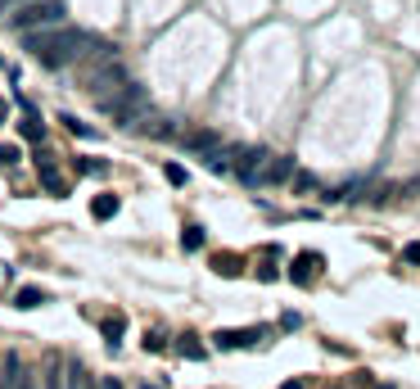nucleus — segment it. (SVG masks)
<instances>
[{"label":"nucleus","mask_w":420,"mask_h":389,"mask_svg":"<svg viewBox=\"0 0 420 389\" xmlns=\"http://www.w3.org/2000/svg\"><path fill=\"white\" fill-rule=\"evenodd\" d=\"M127 331V322L122 317H104V339H109V349H118V335Z\"/></svg>","instance_id":"nucleus-18"},{"label":"nucleus","mask_w":420,"mask_h":389,"mask_svg":"<svg viewBox=\"0 0 420 389\" xmlns=\"http://www.w3.org/2000/svg\"><path fill=\"white\" fill-rule=\"evenodd\" d=\"M276 276H280V272H276V263H271V258L258 263V281H276Z\"/></svg>","instance_id":"nucleus-25"},{"label":"nucleus","mask_w":420,"mask_h":389,"mask_svg":"<svg viewBox=\"0 0 420 389\" xmlns=\"http://www.w3.org/2000/svg\"><path fill=\"white\" fill-rule=\"evenodd\" d=\"M280 389H307L303 380H285V385H280Z\"/></svg>","instance_id":"nucleus-30"},{"label":"nucleus","mask_w":420,"mask_h":389,"mask_svg":"<svg viewBox=\"0 0 420 389\" xmlns=\"http://www.w3.org/2000/svg\"><path fill=\"white\" fill-rule=\"evenodd\" d=\"M36 172H41V186L50 190V194H64L68 190V181H64V172L50 163V159H36Z\"/></svg>","instance_id":"nucleus-11"},{"label":"nucleus","mask_w":420,"mask_h":389,"mask_svg":"<svg viewBox=\"0 0 420 389\" xmlns=\"http://www.w3.org/2000/svg\"><path fill=\"white\" fill-rule=\"evenodd\" d=\"M0 389H32V376L23 371V362L9 354L5 358V376H0Z\"/></svg>","instance_id":"nucleus-10"},{"label":"nucleus","mask_w":420,"mask_h":389,"mask_svg":"<svg viewBox=\"0 0 420 389\" xmlns=\"http://www.w3.org/2000/svg\"><path fill=\"white\" fill-rule=\"evenodd\" d=\"M145 349H150V354H158V349H163V335L150 331V335H145Z\"/></svg>","instance_id":"nucleus-28"},{"label":"nucleus","mask_w":420,"mask_h":389,"mask_svg":"<svg viewBox=\"0 0 420 389\" xmlns=\"http://www.w3.org/2000/svg\"><path fill=\"white\" fill-rule=\"evenodd\" d=\"M258 339H262V326H253V331H217V335H213V344L231 354V349H253Z\"/></svg>","instance_id":"nucleus-6"},{"label":"nucleus","mask_w":420,"mask_h":389,"mask_svg":"<svg viewBox=\"0 0 420 389\" xmlns=\"http://www.w3.org/2000/svg\"><path fill=\"white\" fill-rule=\"evenodd\" d=\"M18 163V145H0V168H14Z\"/></svg>","instance_id":"nucleus-24"},{"label":"nucleus","mask_w":420,"mask_h":389,"mask_svg":"<svg viewBox=\"0 0 420 389\" xmlns=\"http://www.w3.org/2000/svg\"><path fill=\"white\" fill-rule=\"evenodd\" d=\"M59 123H64V127L72 131V136H95V127H86V123H77V118H72V114H59Z\"/></svg>","instance_id":"nucleus-20"},{"label":"nucleus","mask_w":420,"mask_h":389,"mask_svg":"<svg viewBox=\"0 0 420 389\" xmlns=\"http://www.w3.org/2000/svg\"><path fill=\"white\" fill-rule=\"evenodd\" d=\"M163 177L172 181V186H185V168H181V163H167V168H163Z\"/></svg>","instance_id":"nucleus-22"},{"label":"nucleus","mask_w":420,"mask_h":389,"mask_svg":"<svg viewBox=\"0 0 420 389\" xmlns=\"http://www.w3.org/2000/svg\"><path fill=\"white\" fill-rule=\"evenodd\" d=\"M321 267H326V258H321V253H312V249H303L299 258H294V267H289V281L307 290V285L321 276Z\"/></svg>","instance_id":"nucleus-5"},{"label":"nucleus","mask_w":420,"mask_h":389,"mask_svg":"<svg viewBox=\"0 0 420 389\" xmlns=\"http://www.w3.org/2000/svg\"><path fill=\"white\" fill-rule=\"evenodd\" d=\"M181 249H185V253L204 249V226H185V231H181Z\"/></svg>","instance_id":"nucleus-17"},{"label":"nucleus","mask_w":420,"mask_h":389,"mask_svg":"<svg viewBox=\"0 0 420 389\" xmlns=\"http://www.w3.org/2000/svg\"><path fill=\"white\" fill-rule=\"evenodd\" d=\"M136 131H140V136H154V141H167L177 127H172L167 118H158V114H150V109H145V114L136 118Z\"/></svg>","instance_id":"nucleus-7"},{"label":"nucleus","mask_w":420,"mask_h":389,"mask_svg":"<svg viewBox=\"0 0 420 389\" xmlns=\"http://www.w3.org/2000/svg\"><path fill=\"white\" fill-rule=\"evenodd\" d=\"M41 303H45V290H36V285H23L18 295H14V308H23V312L41 308Z\"/></svg>","instance_id":"nucleus-16"},{"label":"nucleus","mask_w":420,"mask_h":389,"mask_svg":"<svg viewBox=\"0 0 420 389\" xmlns=\"http://www.w3.org/2000/svg\"><path fill=\"white\" fill-rule=\"evenodd\" d=\"M402 263H411V267H420V240H411V245L402 249Z\"/></svg>","instance_id":"nucleus-26"},{"label":"nucleus","mask_w":420,"mask_h":389,"mask_svg":"<svg viewBox=\"0 0 420 389\" xmlns=\"http://www.w3.org/2000/svg\"><path fill=\"white\" fill-rule=\"evenodd\" d=\"M100 389H122V380H114V376H109V380H104Z\"/></svg>","instance_id":"nucleus-29"},{"label":"nucleus","mask_w":420,"mask_h":389,"mask_svg":"<svg viewBox=\"0 0 420 389\" xmlns=\"http://www.w3.org/2000/svg\"><path fill=\"white\" fill-rule=\"evenodd\" d=\"M18 131H23L28 141H41V131H45V127H41V118H32V114H28V118L18 123Z\"/></svg>","instance_id":"nucleus-19"},{"label":"nucleus","mask_w":420,"mask_h":389,"mask_svg":"<svg viewBox=\"0 0 420 389\" xmlns=\"http://www.w3.org/2000/svg\"><path fill=\"white\" fill-rule=\"evenodd\" d=\"M118 209H122L118 194H95V199H91V217H100V222H104V217H118Z\"/></svg>","instance_id":"nucleus-14"},{"label":"nucleus","mask_w":420,"mask_h":389,"mask_svg":"<svg viewBox=\"0 0 420 389\" xmlns=\"http://www.w3.org/2000/svg\"><path fill=\"white\" fill-rule=\"evenodd\" d=\"M294 177V159H285V154H271L267 159V172H262V186H280V181Z\"/></svg>","instance_id":"nucleus-9"},{"label":"nucleus","mask_w":420,"mask_h":389,"mask_svg":"<svg viewBox=\"0 0 420 389\" xmlns=\"http://www.w3.org/2000/svg\"><path fill=\"white\" fill-rule=\"evenodd\" d=\"M77 172H86V177H104L109 168H104L100 159H77Z\"/></svg>","instance_id":"nucleus-21"},{"label":"nucleus","mask_w":420,"mask_h":389,"mask_svg":"<svg viewBox=\"0 0 420 389\" xmlns=\"http://www.w3.org/2000/svg\"><path fill=\"white\" fill-rule=\"evenodd\" d=\"M122 82H127V72H122V68L114 64V55H109V59H104V68L91 77V95H95V100H104V95H114Z\"/></svg>","instance_id":"nucleus-4"},{"label":"nucleus","mask_w":420,"mask_h":389,"mask_svg":"<svg viewBox=\"0 0 420 389\" xmlns=\"http://www.w3.org/2000/svg\"><path fill=\"white\" fill-rule=\"evenodd\" d=\"M385 389H389V385H385Z\"/></svg>","instance_id":"nucleus-32"},{"label":"nucleus","mask_w":420,"mask_h":389,"mask_svg":"<svg viewBox=\"0 0 420 389\" xmlns=\"http://www.w3.org/2000/svg\"><path fill=\"white\" fill-rule=\"evenodd\" d=\"M14 5H23V0H0V9H14Z\"/></svg>","instance_id":"nucleus-31"},{"label":"nucleus","mask_w":420,"mask_h":389,"mask_svg":"<svg viewBox=\"0 0 420 389\" xmlns=\"http://www.w3.org/2000/svg\"><path fill=\"white\" fill-rule=\"evenodd\" d=\"M100 109L118 118V127H136V118L145 114V91L136 87V82H122L114 95H104V100H100Z\"/></svg>","instance_id":"nucleus-3"},{"label":"nucleus","mask_w":420,"mask_h":389,"mask_svg":"<svg viewBox=\"0 0 420 389\" xmlns=\"http://www.w3.org/2000/svg\"><path fill=\"white\" fill-rule=\"evenodd\" d=\"M23 45H28V55L36 59L41 68H68L77 64V59H91V55H109L104 41H95L91 32L82 28H41V32H23Z\"/></svg>","instance_id":"nucleus-1"},{"label":"nucleus","mask_w":420,"mask_h":389,"mask_svg":"<svg viewBox=\"0 0 420 389\" xmlns=\"http://www.w3.org/2000/svg\"><path fill=\"white\" fill-rule=\"evenodd\" d=\"M41 380H45V389H59V362H50V367H45Z\"/></svg>","instance_id":"nucleus-27"},{"label":"nucleus","mask_w":420,"mask_h":389,"mask_svg":"<svg viewBox=\"0 0 420 389\" xmlns=\"http://www.w3.org/2000/svg\"><path fill=\"white\" fill-rule=\"evenodd\" d=\"M177 354H181V358H190V362H204V358H208V349L199 344V335H190V331H185V335L177 339Z\"/></svg>","instance_id":"nucleus-13"},{"label":"nucleus","mask_w":420,"mask_h":389,"mask_svg":"<svg viewBox=\"0 0 420 389\" xmlns=\"http://www.w3.org/2000/svg\"><path fill=\"white\" fill-rule=\"evenodd\" d=\"M366 190H370V177H353V181H343L339 190H330L326 199H330V204H357Z\"/></svg>","instance_id":"nucleus-8"},{"label":"nucleus","mask_w":420,"mask_h":389,"mask_svg":"<svg viewBox=\"0 0 420 389\" xmlns=\"http://www.w3.org/2000/svg\"><path fill=\"white\" fill-rule=\"evenodd\" d=\"M181 141H185V150H194V154H208V150H217V145H221L217 131H208V127L204 131H185Z\"/></svg>","instance_id":"nucleus-12"},{"label":"nucleus","mask_w":420,"mask_h":389,"mask_svg":"<svg viewBox=\"0 0 420 389\" xmlns=\"http://www.w3.org/2000/svg\"><path fill=\"white\" fill-rule=\"evenodd\" d=\"M213 272L231 281V276H240V272H244V263L236 258V253H213Z\"/></svg>","instance_id":"nucleus-15"},{"label":"nucleus","mask_w":420,"mask_h":389,"mask_svg":"<svg viewBox=\"0 0 420 389\" xmlns=\"http://www.w3.org/2000/svg\"><path fill=\"white\" fill-rule=\"evenodd\" d=\"M64 18H68L64 0H23V5H14V14H9V28H14V32L23 36V32L59 28Z\"/></svg>","instance_id":"nucleus-2"},{"label":"nucleus","mask_w":420,"mask_h":389,"mask_svg":"<svg viewBox=\"0 0 420 389\" xmlns=\"http://www.w3.org/2000/svg\"><path fill=\"white\" fill-rule=\"evenodd\" d=\"M294 190H299V194L303 190H316V177L312 172H294Z\"/></svg>","instance_id":"nucleus-23"}]
</instances>
